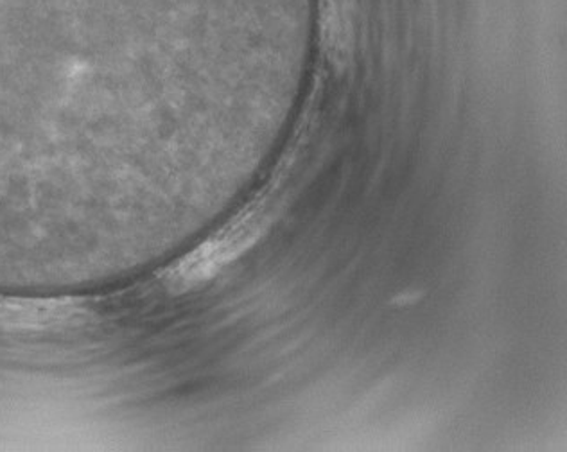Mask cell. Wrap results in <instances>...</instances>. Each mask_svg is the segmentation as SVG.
I'll list each match as a JSON object with an SVG mask.
<instances>
[{"instance_id": "cell-1", "label": "cell", "mask_w": 567, "mask_h": 452, "mask_svg": "<svg viewBox=\"0 0 567 452\" xmlns=\"http://www.w3.org/2000/svg\"><path fill=\"white\" fill-rule=\"evenodd\" d=\"M187 0H0V155L110 119L114 63L167 45Z\"/></svg>"}, {"instance_id": "cell-2", "label": "cell", "mask_w": 567, "mask_h": 452, "mask_svg": "<svg viewBox=\"0 0 567 452\" xmlns=\"http://www.w3.org/2000/svg\"><path fill=\"white\" fill-rule=\"evenodd\" d=\"M259 226L245 219H237L233 226L205 240L193 254L167 271V284L178 291L194 289L221 271L227 264L236 260L251 243L259 237Z\"/></svg>"}]
</instances>
